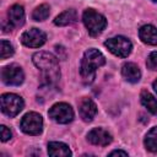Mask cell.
Returning a JSON list of instances; mask_svg holds the SVG:
<instances>
[{
  "label": "cell",
  "instance_id": "6da1fadb",
  "mask_svg": "<svg viewBox=\"0 0 157 157\" xmlns=\"http://www.w3.org/2000/svg\"><path fill=\"white\" fill-rule=\"evenodd\" d=\"M33 64L39 69L42 81L47 86H54L60 78V67L58 58L49 52H38L32 56Z\"/></svg>",
  "mask_w": 157,
  "mask_h": 157
},
{
  "label": "cell",
  "instance_id": "7a4b0ae2",
  "mask_svg": "<svg viewBox=\"0 0 157 157\" xmlns=\"http://www.w3.org/2000/svg\"><path fill=\"white\" fill-rule=\"evenodd\" d=\"M105 64L104 55L94 48H90L85 52L80 65V75L85 83H92L96 77V70Z\"/></svg>",
  "mask_w": 157,
  "mask_h": 157
},
{
  "label": "cell",
  "instance_id": "3957f363",
  "mask_svg": "<svg viewBox=\"0 0 157 157\" xmlns=\"http://www.w3.org/2000/svg\"><path fill=\"white\" fill-rule=\"evenodd\" d=\"M82 21H83V25L86 26L88 33L92 36V37H96L98 36L107 26V20L105 17L97 12L96 10L93 9H86L82 13Z\"/></svg>",
  "mask_w": 157,
  "mask_h": 157
},
{
  "label": "cell",
  "instance_id": "277c9868",
  "mask_svg": "<svg viewBox=\"0 0 157 157\" xmlns=\"http://www.w3.org/2000/svg\"><path fill=\"white\" fill-rule=\"evenodd\" d=\"M0 101H1L2 113L10 118L16 117L25 107L23 99L15 93H4V94H1Z\"/></svg>",
  "mask_w": 157,
  "mask_h": 157
},
{
  "label": "cell",
  "instance_id": "5b68a950",
  "mask_svg": "<svg viewBox=\"0 0 157 157\" xmlns=\"http://www.w3.org/2000/svg\"><path fill=\"white\" fill-rule=\"evenodd\" d=\"M104 45L112 54H114L115 56H119V58L129 56V54L131 53V49H132L131 42L126 37H123V36H118V37L107 39L104 42Z\"/></svg>",
  "mask_w": 157,
  "mask_h": 157
},
{
  "label": "cell",
  "instance_id": "8992f818",
  "mask_svg": "<svg viewBox=\"0 0 157 157\" xmlns=\"http://www.w3.org/2000/svg\"><path fill=\"white\" fill-rule=\"evenodd\" d=\"M20 128L25 134L39 135L43 130V118L36 112H29L23 115L20 123Z\"/></svg>",
  "mask_w": 157,
  "mask_h": 157
},
{
  "label": "cell",
  "instance_id": "52a82bcc",
  "mask_svg": "<svg viewBox=\"0 0 157 157\" xmlns=\"http://www.w3.org/2000/svg\"><path fill=\"white\" fill-rule=\"evenodd\" d=\"M48 115L50 119L59 124H67L74 119V110L70 104L60 102L52 105V108L48 112Z\"/></svg>",
  "mask_w": 157,
  "mask_h": 157
},
{
  "label": "cell",
  "instance_id": "ba28073f",
  "mask_svg": "<svg viewBox=\"0 0 157 157\" xmlns=\"http://www.w3.org/2000/svg\"><path fill=\"white\" fill-rule=\"evenodd\" d=\"M1 80L7 86H20L25 80L23 70L17 64H10L1 70Z\"/></svg>",
  "mask_w": 157,
  "mask_h": 157
},
{
  "label": "cell",
  "instance_id": "9c48e42d",
  "mask_svg": "<svg viewBox=\"0 0 157 157\" xmlns=\"http://www.w3.org/2000/svg\"><path fill=\"white\" fill-rule=\"evenodd\" d=\"M45 40H47V34L42 29L36 27L23 32L21 36L22 44L29 48H39L45 43Z\"/></svg>",
  "mask_w": 157,
  "mask_h": 157
},
{
  "label": "cell",
  "instance_id": "30bf717a",
  "mask_svg": "<svg viewBox=\"0 0 157 157\" xmlns=\"http://www.w3.org/2000/svg\"><path fill=\"white\" fill-rule=\"evenodd\" d=\"M87 140L90 144L96 146H107L112 142L113 137L110 132H108L103 128H94L87 134Z\"/></svg>",
  "mask_w": 157,
  "mask_h": 157
},
{
  "label": "cell",
  "instance_id": "8fae6325",
  "mask_svg": "<svg viewBox=\"0 0 157 157\" xmlns=\"http://www.w3.org/2000/svg\"><path fill=\"white\" fill-rule=\"evenodd\" d=\"M78 112H80V117L82 118V120L88 123L94 118L97 113V105L91 98H83L80 103Z\"/></svg>",
  "mask_w": 157,
  "mask_h": 157
},
{
  "label": "cell",
  "instance_id": "7c38bea8",
  "mask_svg": "<svg viewBox=\"0 0 157 157\" xmlns=\"http://www.w3.org/2000/svg\"><path fill=\"white\" fill-rule=\"evenodd\" d=\"M121 75L128 82L131 83H136L141 78V71L139 66L134 63H125L121 67Z\"/></svg>",
  "mask_w": 157,
  "mask_h": 157
},
{
  "label": "cell",
  "instance_id": "4fadbf2b",
  "mask_svg": "<svg viewBox=\"0 0 157 157\" xmlns=\"http://www.w3.org/2000/svg\"><path fill=\"white\" fill-rule=\"evenodd\" d=\"M140 39L148 45H157V28L152 25H145L139 29Z\"/></svg>",
  "mask_w": 157,
  "mask_h": 157
},
{
  "label": "cell",
  "instance_id": "5bb4252c",
  "mask_svg": "<svg viewBox=\"0 0 157 157\" xmlns=\"http://www.w3.org/2000/svg\"><path fill=\"white\" fill-rule=\"evenodd\" d=\"M9 22L13 27H21L25 23V10L22 5L15 4L9 9Z\"/></svg>",
  "mask_w": 157,
  "mask_h": 157
},
{
  "label": "cell",
  "instance_id": "9a60e30c",
  "mask_svg": "<svg viewBox=\"0 0 157 157\" xmlns=\"http://www.w3.org/2000/svg\"><path fill=\"white\" fill-rule=\"evenodd\" d=\"M48 155L52 157H67L72 153L67 145L59 141H52L48 144Z\"/></svg>",
  "mask_w": 157,
  "mask_h": 157
},
{
  "label": "cell",
  "instance_id": "2e32d148",
  "mask_svg": "<svg viewBox=\"0 0 157 157\" xmlns=\"http://www.w3.org/2000/svg\"><path fill=\"white\" fill-rule=\"evenodd\" d=\"M77 21V12L76 10L74 9H69V10H65L64 12H61L60 15H58L54 20V23L56 26H69L74 22Z\"/></svg>",
  "mask_w": 157,
  "mask_h": 157
},
{
  "label": "cell",
  "instance_id": "e0dca14e",
  "mask_svg": "<svg viewBox=\"0 0 157 157\" xmlns=\"http://www.w3.org/2000/svg\"><path fill=\"white\" fill-rule=\"evenodd\" d=\"M140 101L142 105L153 115H157V99L147 91H142L140 94Z\"/></svg>",
  "mask_w": 157,
  "mask_h": 157
},
{
  "label": "cell",
  "instance_id": "ac0fdd59",
  "mask_svg": "<svg viewBox=\"0 0 157 157\" xmlns=\"http://www.w3.org/2000/svg\"><path fill=\"white\" fill-rule=\"evenodd\" d=\"M145 147L150 152H157V126L152 128L145 136Z\"/></svg>",
  "mask_w": 157,
  "mask_h": 157
},
{
  "label": "cell",
  "instance_id": "d6986e66",
  "mask_svg": "<svg viewBox=\"0 0 157 157\" xmlns=\"http://www.w3.org/2000/svg\"><path fill=\"white\" fill-rule=\"evenodd\" d=\"M49 10H50L49 5L42 4V5L37 6V7L33 10V12H32V18H33L34 21H44V20H47V18L49 17V13H50Z\"/></svg>",
  "mask_w": 157,
  "mask_h": 157
},
{
  "label": "cell",
  "instance_id": "ffe728a7",
  "mask_svg": "<svg viewBox=\"0 0 157 157\" xmlns=\"http://www.w3.org/2000/svg\"><path fill=\"white\" fill-rule=\"evenodd\" d=\"M13 52H15L13 50V47H12V44L9 40L2 39L0 42V58L2 60L10 58L11 55H13Z\"/></svg>",
  "mask_w": 157,
  "mask_h": 157
},
{
  "label": "cell",
  "instance_id": "44dd1931",
  "mask_svg": "<svg viewBox=\"0 0 157 157\" xmlns=\"http://www.w3.org/2000/svg\"><path fill=\"white\" fill-rule=\"evenodd\" d=\"M146 66L150 70H157V52H152L146 60Z\"/></svg>",
  "mask_w": 157,
  "mask_h": 157
},
{
  "label": "cell",
  "instance_id": "7402d4cb",
  "mask_svg": "<svg viewBox=\"0 0 157 157\" xmlns=\"http://www.w3.org/2000/svg\"><path fill=\"white\" fill-rule=\"evenodd\" d=\"M0 134H1V141H2V142H6V141L10 140L11 136H12L10 129H7L5 125H1V126H0Z\"/></svg>",
  "mask_w": 157,
  "mask_h": 157
},
{
  "label": "cell",
  "instance_id": "603a6c76",
  "mask_svg": "<svg viewBox=\"0 0 157 157\" xmlns=\"http://www.w3.org/2000/svg\"><path fill=\"white\" fill-rule=\"evenodd\" d=\"M109 156H124V157H126L128 156V152L121 151V150H114V151H112L109 153Z\"/></svg>",
  "mask_w": 157,
  "mask_h": 157
},
{
  "label": "cell",
  "instance_id": "cb8c5ba5",
  "mask_svg": "<svg viewBox=\"0 0 157 157\" xmlns=\"http://www.w3.org/2000/svg\"><path fill=\"white\" fill-rule=\"evenodd\" d=\"M152 86H153V90H155V91H156V93H157V80L153 82V85H152Z\"/></svg>",
  "mask_w": 157,
  "mask_h": 157
},
{
  "label": "cell",
  "instance_id": "d4e9b609",
  "mask_svg": "<svg viewBox=\"0 0 157 157\" xmlns=\"http://www.w3.org/2000/svg\"><path fill=\"white\" fill-rule=\"evenodd\" d=\"M151 1H153V2H157V0H151Z\"/></svg>",
  "mask_w": 157,
  "mask_h": 157
}]
</instances>
